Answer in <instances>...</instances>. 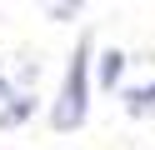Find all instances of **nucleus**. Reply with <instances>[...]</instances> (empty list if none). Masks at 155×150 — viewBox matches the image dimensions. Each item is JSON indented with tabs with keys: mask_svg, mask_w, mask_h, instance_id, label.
<instances>
[{
	"mask_svg": "<svg viewBox=\"0 0 155 150\" xmlns=\"http://www.w3.org/2000/svg\"><path fill=\"white\" fill-rule=\"evenodd\" d=\"M90 50H95L90 35L75 40V55H70V65H65L60 95H55V105H50V125L60 130V135L80 130L85 115H90V80H95V75H90Z\"/></svg>",
	"mask_w": 155,
	"mask_h": 150,
	"instance_id": "1",
	"label": "nucleus"
},
{
	"mask_svg": "<svg viewBox=\"0 0 155 150\" xmlns=\"http://www.w3.org/2000/svg\"><path fill=\"white\" fill-rule=\"evenodd\" d=\"M120 75H125V50H105V55L95 60V85H100V90H115Z\"/></svg>",
	"mask_w": 155,
	"mask_h": 150,
	"instance_id": "2",
	"label": "nucleus"
},
{
	"mask_svg": "<svg viewBox=\"0 0 155 150\" xmlns=\"http://www.w3.org/2000/svg\"><path fill=\"white\" fill-rule=\"evenodd\" d=\"M30 110H35V95H20V90H15L10 105H0V130H15L20 120H30Z\"/></svg>",
	"mask_w": 155,
	"mask_h": 150,
	"instance_id": "3",
	"label": "nucleus"
},
{
	"mask_svg": "<svg viewBox=\"0 0 155 150\" xmlns=\"http://www.w3.org/2000/svg\"><path fill=\"white\" fill-rule=\"evenodd\" d=\"M125 110H130V115H150V110H155V80L125 90Z\"/></svg>",
	"mask_w": 155,
	"mask_h": 150,
	"instance_id": "4",
	"label": "nucleus"
},
{
	"mask_svg": "<svg viewBox=\"0 0 155 150\" xmlns=\"http://www.w3.org/2000/svg\"><path fill=\"white\" fill-rule=\"evenodd\" d=\"M50 15H55V20H75V15H80V5H50Z\"/></svg>",
	"mask_w": 155,
	"mask_h": 150,
	"instance_id": "5",
	"label": "nucleus"
},
{
	"mask_svg": "<svg viewBox=\"0 0 155 150\" xmlns=\"http://www.w3.org/2000/svg\"><path fill=\"white\" fill-rule=\"evenodd\" d=\"M10 100H15V85H10L5 75H0V105H10Z\"/></svg>",
	"mask_w": 155,
	"mask_h": 150,
	"instance_id": "6",
	"label": "nucleus"
}]
</instances>
